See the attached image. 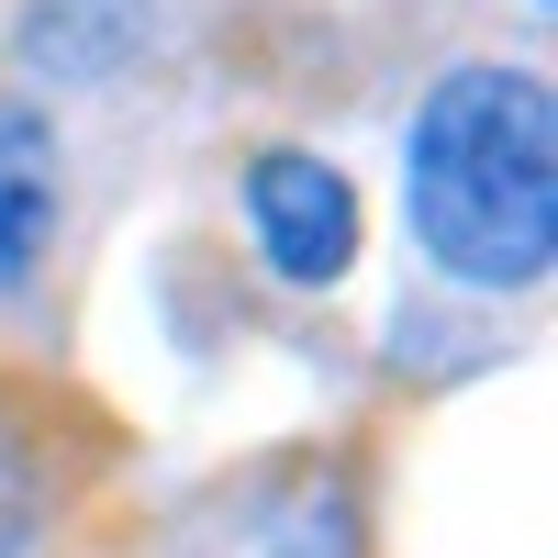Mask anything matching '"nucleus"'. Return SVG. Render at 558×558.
I'll return each instance as SVG.
<instances>
[{"label": "nucleus", "instance_id": "nucleus-1", "mask_svg": "<svg viewBox=\"0 0 558 558\" xmlns=\"http://www.w3.org/2000/svg\"><path fill=\"white\" fill-rule=\"evenodd\" d=\"M413 235L470 291H536L558 257V101L536 68H458L413 112Z\"/></svg>", "mask_w": 558, "mask_h": 558}, {"label": "nucleus", "instance_id": "nucleus-2", "mask_svg": "<svg viewBox=\"0 0 558 558\" xmlns=\"http://www.w3.org/2000/svg\"><path fill=\"white\" fill-rule=\"evenodd\" d=\"M246 223L279 279H302V291H324V279H347L357 257V191L336 179V157H302V146H268L246 168Z\"/></svg>", "mask_w": 558, "mask_h": 558}, {"label": "nucleus", "instance_id": "nucleus-3", "mask_svg": "<svg viewBox=\"0 0 558 558\" xmlns=\"http://www.w3.org/2000/svg\"><path fill=\"white\" fill-rule=\"evenodd\" d=\"M57 202H68V157L23 89H0V302L34 291L45 246H57Z\"/></svg>", "mask_w": 558, "mask_h": 558}, {"label": "nucleus", "instance_id": "nucleus-4", "mask_svg": "<svg viewBox=\"0 0 558 558\" xmlns=\"http://www.w3.org/2000/svg\"><path fill=\"white\" fill-rule=\"evenodd\" d=\"M57 525V458L23 413H0V558H34Z\"/></svg>", "mask_w": 558, "mask_h": 558}, {"label": "nucleus", "instance_id": "nucleus-5", "mask_svg": "<svg viewBox=\"0 0 558 558\" xmlns=\"http://www.w3.org/2000/svg\"><path fill=\"white\" fill-rule=\"evenodd\" d=\"M279 558H347V547H336V525H324V536H313V525H291V536H279Z\"/></svg>", "mask_w": 558, "mask_h": 558}, {"label": "nucleus", "instance_id": "nucleus-6", "mask_svg": "<svg viewBox=\"0 0 558 558\" xmlns=\"http://www.w3.org/2000/svg\"><path fill=\"white\" fill-rule=\"evenodd\" d=\"M536 12H547V0H536Z\"/></svg>", "mask_w": 558, "mask_h": 558}]
</instances>
